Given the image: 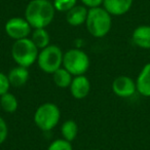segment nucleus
<instances>
[{"mask_svg": "<svg viewBox=\"0 0 150 150\" xmlns=\"http://www.w3.org/2000/svg\"><path fill=\"white\" fill-rule=\"evenodd\" d=\"M56 9L48 0H31L25 9V19L32 29L46 28L54 21Z\"/></svg>", "mask_w": 150, "mask_h": 150, "instance_id": "nucleus-1", "label": "nucleus"}, {"mask_svg": "<svg viewBox=\"0 0 150 150\" xmlns=\"http://www.w3.org/2000/svg\"><path fill=\"white\" fill-rule=\"evenodd\" d=\"M86 27L93 37L103 38L111 30L112 16L102 6L90 8L86 21Z\"/></svg>", "mask_w": 150, "mask_h": 150, "instance_id": "nucleus-2", "label": "nucleus"}, {"mask_svg": "<svg viewBox=\"0 0 150 150\" xmlns=\"http://www.w3.org/2000/svg\"><path fill=\"white\" fill-rule=\"evenodd\" d=\"M38 54L39 50L30 37L16 40L11 46V58L18 66L29 68L37 62Z\"/></svg>", "mask_w": 150, "mask_h": 150, "instance_id": "nucleus-3", "label": "nucleus"}, {"mask_svg": "<svg viewBox=\"0 0 150 150\" xmlns=\"http://www.w3.org/2000/svg\"><path fill=\"white\" fill-rule=\"evenodd\" d=\"M61 118V111L54 103H43L34 113V123L42 132H50L57 127Z\"/></svg>", "mask_w": 150, "mask_h": 150, "instance_id": "nucleus-4", "label": "nucleus"}, {"mask_svg": "<svg viewBox=\"0 0 150 150\" xmlns=\"http://www.w3.org/2000/svg\"><path fill=\"white\" fill-rule=\"evenodd\" d=\"M90 57L81 48H70L64 52L63 67L73 76L84 75L90 69Z\"/></svg>", "mask_w": 150, "mask_h": 150, "instance_id": "nucleus-5", "label": "nucleus"}, {"mask_svg": "<svg viewBox=\"0 0 150 150\" xmlns=\"http://www.w3.org/2000/svg\"><path fill=\"white\" fill-rule=\"evenodd\" d=\"M64 52L54 44H50L45 48L39 50L37 58L38 67L47 74H54L58 69L63 67Z\"/></svg>", "mask_w": 150, "mask_h": 150, "instance_id": "nucleus-6", "label": "nucleus"}, {"mask_svg": "<svg viewBox=\"0 0 150 150\" xmlns=\"http://www.w3.org/2000/svg\"><path fill=\"white\" fill-rule=\"evenodd\" d=\"M32 27L25 18L15 17L11 18L4 25V31L11 39L20 40L30 37L32 33Z\"/></svg>", "mask_w": 150, "mask_h": 150, "instance_id": "nucleus-7", "label": "nucleus"}, {"mask_svg": "<svg viewBox=\"0 0 150 150\" xmlns=\"http://www.w3.org/2000/svg\"><path fill=\"white\" fill-rule=\"evenodd\" d=\"M111 88L112 92L119 98H131L137 93L136 81L127 75L117 76L113 80Z\"/></svg>", "mask_w": 150, "mask_h": 150, "instance_id": "nucleus-8", "label": "nucleus"}, {"mask_svg": "<svg viewBox=\"0 0 150 150\" xmlns=\"http://www.w3.org/2000/svg\"><path fill=\"white\" fill-rule=\"evenodd\" d=\"M70 94L76 100H82L86 98L91 92V81L86 75L74 76L71 82Z\"/></svg>", "mask_w": 150, "mask_h": 150, "instance_id": "nucleus-9", "label": "nucleus"}, {"mask_svg": "<svg viewBox=\"0 0 150 150\" xmlns=\"http://www.w3.org/2000/svg\"><path fill=\"white\" fill-rule=\"evenodd\" d=\"M134 0H104L103 7L114 17L123 16L131 11Z\"/></svg>", "mask_w": 150, "mask_h": 150, "instance_id": "nucleus-10", "label": "nucleus"}, {"mask_svg": "<svg viewBox=\"0 0 150 150\" xmlns=\"http://www.w3.org/2000/svg\"><path fill=\"white\" fill-rule=\"evenodd\" d=\"M137 93L145 98H150V62L142 67L136 79Z\"/></svg>", "mask_w": 150, "mask_h": 150, "instance_id": "nucleus-11", "label": "nucleus"}, {"mask_svg": "<svg viewBox=\"0 0 150 150\" xmlns=\"http://www.w3.org/2000/svg\"><path fill=\"white\" fill-rule=\"evenodd\" d=\"M132 41L136 46L150 50V25H140L133 31Z\"/></svg>", "mask_w": 150, "mask_h": 150, "instance_id": "nucleus-12", "label": "nucleus"}, {"mask_svg": "<svg viewBox=\"0 0 150 150\" xmlns=\"http://www.w3.org/2000/svg\"><path fill=\"white\" fill-rule=\"evenodd\" d=\"M88 8L84 5H75L73 8L66 13V21L72 27H79L86 24Z\"/></svg>", "mask_w": 150, "mask_h": 150, "instance_id": "nucleus-13", "label": "nucleus"}, {"mask_svg": "<svg viewBox=\"0 0 150 150\" xmlns=\"http://www.w3.org/2000/svg\"><path fill=\"white\" fill-rule=\"evenodd\" d=\"M7 77H8L11 86L21 88L25 86L29 80V71H28V68L17 66L9 71Z\"/></svg>", "mask_w": 150, "mask_h": 150, "instance_id": "nucleus-14", "label": "nucleus"}, {"mask_svg": "<svg viewBox=\"0 0 150 150\" xmlns=\"http://www.w3.org/2000/svg\"><path fill=\"white\" fill-rule=\"evenodd\" d=\"M31 40L33 43L37 46L39 50L45 48L50 44V36L47 32L46 28H38V29H33L31 33Z\"/></svg>", "mask_w": 150, "mask_h": 150, "instance_id": "nucleus-15", "label": "nucleus"}, {"mask_svg": "<svg viewBox=\"0 0 150 150\" xmlns=\"http://www.w3.org/2000/svg\"><path fill=\"white\" fill-rule=\"evenodd\" d=\"M73 76L68 70L64 68V67H61L60 69L56 71V72L52 74V79L58 88H67L70 86L71 82L73 80Z\"/></svg>", "mask_w": 150, "mask_h": 150, "instance_id": "nucleus-16", "label": "nucleus"}, {"mask_svg": "<svg viewBox=\"0 0 150 150\" xmlns=\"http://www.w3.org/2000/svg\"><path fill=\"white\" fill-rule=\"evenodd\" d=\"M61 135L62 138L72 143L78 135V125L75 120L68 119L61 125Z\"/></svg>", "mask_w": 150, "mask_h": 150, "instance_id": "nucleus-17", "label": "nucleus"}, {"mask_svg": "<svg viewBox=\"0 0 150 150\" xmlns=\"http://www.w3.org/2000/svg\"><path fill=\"white\" fill-rule=\"evenodd\" d=\"M0 107L4 112L6 113H13L17 111L19 107L17 97L11 93H6L0 97Z\"/></svg>", "mask_w": 150, "mask_h": 150, "instance_id": "nucleus-18", "label": "nucleus"}, {"mask_svg": "<svg viewBox=\"0 0 150 150\" xmlns=\"http://www.w3.org/2000/svg\"><path fill=\"white\" fill-rule=\"evenodd\" d=\"M54 7L59 13H67L77 5V0H54Z\"/></svg>", "mask_w": 150, "mask_h": 150, "instance_id": "nucleus-19", "label": "nucleus"}, {"mask_svg": "<svg viewBox=\"0 0 150 150\" xmlns=\"http://www.w3.org/2000/svg\"><path fill=\"white\" fill-rule=\"evenodd\" d=\"M47 150H73L72 143L65 139H56L50 144Z\"/></svg>", "mask_w": 150, "mask_h": 150, "instance_id": "nucleus-20", "label": "nucleus"}, {"mask_svg": "<svg viewBox=\"0 0 150 150\" xmlns=\"http://www.w3.org/2000/svg\"><path fill=\"white\" fill-rule=\"evenodd\" d=\"M9 88H11V83H9L7 75L0 71V97L8 93Z\"/></svg>", "mask_w": 150, "mask_h": 150, "instance_id": "nucleus-21", "label": "nucleus"}, {"mask_svg": "<svg viewBox=\"0 0 150 150\" xmlns=\"http://www.w3.org/2000/svg\"><path fill=\"white\" fill-rule=\"evenodd\" d=\"M7 136H8V127H7V123L4 120V118H2V117L0 116V145L6 141Z\"/></svg>", "mask_w": 150, "mask_h": 150, "instance_id": "nucleus-22", "label": "nucleus"}, {"mask_svg": "<svg viewBox=\"0 0 150 150\" xmlns=\"http://www.w3.org/2000/svg\"><path fill=\"white\" fill-rule=\"evenodd\" d=\"M80 1H81L82 5H84V6L90 9L103 5V1L104 0H80Z\"/></svg>", "mask_w": 150, "mask_h": 150, "instance_id": "nucleus-23", "label": "nucleus"}, {"mask_svg": "<svg viewBox=\"0 0 150 150\" xmlns=\"http://www.w3.org/2000/svg\"><path fill=\"white\" fill-rule=\"evenodd\" d=\"M93 150H96V149H93Z\"/></svg>", "mask_w": 150, "mask_h": 150, "instance_id": "nucleus-24", "label": "nucleus"}, {"mask_svg": "<svg viewBox=\"0 0 150 150\" xmlns=\"http://www.w3.org/2000/svg\"><path fill=\"white\" fill-rule=\"evenodd\" d=\"M0 109H1V107H0Z\"/></svg>", "mask_w": 150, "mask_h": 150, "instance_id": "nucleus-25", "label": "nucleus"}]
</instances>
